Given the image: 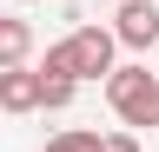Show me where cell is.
<instances>
[{"label": "cell", "instance_id": "cell-1", "mask_svg": "<svg viewBox=\"0 0 159 152\" xmlns=\"http://www.w3.org/2000/svg\"><path fill=\"white\" fill-rule=\"evenodd\" d=\"M106 106L119 112V126H159V80L146 66H113L106 73Z\"/></svg>", "mask_w": 159, "mask_h": 152}, {"label": "cell", "instance_id": "cell-2", "mask_svg": "<svg viewBox=\"0 0 159 152\" xmlns=\"http://www.w3.org/2000/svg\"><path fill=\"white\" fill-rule=\"evenodd\" d=\"M113 33L106 27H73L66 33V60H73V80H106L113 73Z\"/></svg>", "mask_w": 159, "mask_h": 152}, {"label": "cell", "instance_id": "cell-3", "mask_svg": "<svg viewBox=\"0 0 159 152\" xmlns=\"http://www.w3.org/2000/svg\"><path fill=\"white\" fill-rule=\"evenodd\" d=\"M113 46H133V53H146L159 40V7L152 0H119V13H113Z\"/></svg>", "mask_w": 159, "mask_h": 152}, {"label": "cell", "instance_id": "cell-4", "mask_svg": "<svg viewBox=\"0 0 159 152\" xmlns=\"http://www.w3.org/2000/svg\"><path fill=\"white\" fill-rule=\"evenodd\" d=\"M0 112H40V73L33 66H0Z\"/></svg>", "mask_w": 159, "mask_h": 152}, {"label": "cell", "instance_id": "cell-5", "mask_svg": "<svg viewBox=\"0 0 159 152\" xmlns=\"http://www.w3.org/2000/svg\"><path fill=\"white\" fill-rule=\"evenodd\" d=\"M27 53H33V20L0 13V66H27Z\"/></svg>", "mask_w": 159, "mask_h": 152}, {"label": "cell", "instance_id": "cell-6", "mask_svg": "<svg viewBox=\"0 0 159 152\" xmlns=\"http://www.w3.org/2000/svg\"><path fill=\"white\" fill-rule=\"evenodd\" d=\"M47 152H99V132L66 126V132H53V139H47Z\"/></svg>", "mask_w": 159, "mask_h": 152}, {"label": "cell", "instance_id": "cell-7", "mask_svg": "<svg viewBox=\"0 0 159 152\" xmlns=\"http://www.w3.org/2000/svg\"><path fill=\"white\" fill-rule=\"evenodd\" d=\"M73 93H80L73 80H40V106H47V112H66V106H73Z\"/></svg>", "mask_w": 159, "mask_h": 152}, {"label": "cell", "instance_id": "cell-8", "mask_svg": "<svg viewBox=\"0 0 159 152\" xmlns=\"http://www.w3.org/2000/svg\"><path fill=\"white\" fill-rule=\"evenodd\" d=\"M99 152H139V139H133V132H106V139H99Z\"/></svg>", "mask_w": 159, "mask_h": 152}, {"label": "cell", "instance_id": "cell-9", "mask_svg": "<svg viewBox=\"0 0 159 152\" xmlns=\"http://www.w3.org/2000/svg\"><path fill=\"white\" fill-rule=\"evenodd\" d=\"M20 7H33V0H20Z\"/></svg>", "mask_w": 159, "mask_h": 152}]
</instances>
